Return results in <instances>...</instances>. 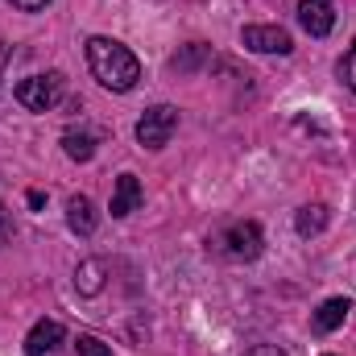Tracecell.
Segmentation results:
<instances>
[{"label":"cell","instance_id":"6da1fadb","mask_svg":"<svg viewBox=\"0 0 356 356\" xmlns=\"http://www.w3.org/2000/svg\"><path fill=\"white\" fill-rule=\"evenodd\" d=\"M88 67L91 75L108 91H133L141 79V63L129 46L112 42V38H91L88 42Z\"/></svg>","mask_w":356,"mask_h":356},{"label":"cell","instance_id":"7a4b0ae2","mask_svg":"<svg viewBox=\"0 0 356 356\" xmlns=\"http://www.w3.org/2000/svg\"><path fill=\"white\" fill-rule=\"evenodd\" d=\"M261 228L253 224V220H232V224H224L216 236H211V249L216 253H224V257H236V261H253V257H261Z\"/></svg>","mask_w":356,"mask_h":356},{"label":"cell","instance_id":"3957f363","mask_svg":"<svg viewBox=\"0 0 356 356\" xmlns=\"http://www.w3.org/2000/svg\"><path fill=\"white\" fill-rule=\"evenodd\" d=\"M17 104L21 108H29V112H50L63 95H67V79H63V71H46V75H29V79H21L17 88Z\"/></svg>","mask_w":356,"mask_h":356},{"label":"cell","instance_id":"277c9868","mask_svg":"<svg viewBox=\"0 0 356 356\" xmlns=\"http://www.w3.org/2000/svg\"><path fill=\"white\" fill-rule=\"evenodd\" d=\"M175 129H178V108L158 104V108H149V112L137 120V141H141L145 149H162V145L175 137Z\"/></svg>","mask_w":356,"mask_h":356},{"label":"cell","instance_id":"5b68a950","mask_svg":"<svg viewBox=\"0 0 356 356\" xmlns=\"http://www.w3.org/2000/svg\"><path fill=\"white\" fill-rule=\"evenodd\" d=\"M241 42H245L249 50H257V54H290V50H294L290 33H286L282 25H245V29H241Z\"/></svg>","mask_w":356,"mask_h":356},{"label":"cell","instance_id":"8992f818","mask_svg":"<svg viewBox=\"0 0 356 356\" xmlns=\"http://www.w3.org/2000/svg\"><path fill=\"white\" fill-rule=\"evenodd\" d=\"M298 25H302L311 38H327L332 25H336L332 0H302V4H298Z\"/></svg>","mask_w":356,"mask_h":356},{"label":"cell","instance_id":"52a82bcc","mask_svg":"<svg viewBox=\"0 0 356 356\" xmlns=\"http://www.w3.org/2000/svg\"><path fill=\"white\" fill-rule=\"evenodd\" d=\"M137 207H141V182H137V175H120L116 178V191H112V216L124 220Z\"/></svg>","mask_w":356,"mask_h":356},{"label":"cell","instance_id":"ba28073f","mask_svg":"<svg viewBox=\"0 0 356 356\" xmlns=\"http://www.w3.org/2000/svg\"><path fill=\"white\" fill-rule=\"evenodd\" d=\"M67 224H71V232H79V236H91V232H95L99 216H95V203H91L88 195H71V203H67Z\"/></svg>","mask_w":356,"mask_h":356},{"label":"cell","instance_id":"9c48e42d","mask_svg":"<svg viewBox=\"0 0 356 356\" xmlns=\"http://www.w3.org/2000/svg\"><path fill=\"white\" fill-rule=\"evenodd\" d=\"M58 340H63V323H54V319H42L29 336H25V353L29 356H46L58 348Z\"/></svg>","mask_w":356,"mask_h":356},{"label":"cell","instance_id":"30bf717a","mask_svg":"<svg viewBox=\"0 0 356 356\" xmlns=\"http://www.w3.org/2000/svg\"><path fill=\"white\" fill-rule=\"evenodd\" d=\"M63 149H67L71 162H91L95 158V133H88V129H67L63 133Z\"/></svg>","mask_w":356,"mask_h":356},{"label":"cell","instance_id":"8fae6325","mask_svg":"<svg viewBox=\"0 0 356 356\" xmlns=\"http://www.w3.org/2000/svg\"><path fill=\"white\" fill-rule=\"evenodd\" d=\"M327 220H332V211H327L323 203H307V207L294 216V228H298V236H319V232L327 228Z\"/></svg>","mask_w":356,"mask_h":356},{"label":"cell","instance_id":"7c38bea8","mask_svg":"<svg viewBox=\"0 0 356 356\" xmlns=\"http://www.w3.org/2000/svg\"><path fill=\"white\" fill-rule=\"evenodd\" d=\"M348 311H353L348 298H327V302L315 311V332H336V327L348 319Z\"/></svg>","mask_w":356,"mask_h":356},{"label":"cell","instance_id":"4fadbf2b","mask_svg":"<svg viewBox=\"0 0 356 356\" xmlns=\"http://www.w3.org/2000/svg\"><path fill=\"white\" fill-rule=\"evenodd\" d=\"M104 273H108V269H104V261H95V257H91V261H83V266L75 269V286H79V294H99V290H104Z\"/></svg>","mask_w":356,"mask_h":356},{"label":"cell","instance_id":"5bb4252c","mask_svg":"<svg viewBox=\"0 0 356 356\" xmlns=\"http://www.w3.org/2000/svg\"><path fill=\"white\" fill-rule=\"evenodd\" d=\"M203 63H207V46H203V42H191L182 54H175V63H170V67L186 75V71H195V67H203Z\"/></svg>","mask_w":356,"mask_h":356},{"label":"cell","instance_id":"9a60e30c","mask_svg":"<svg viewBox=\"0 0 356 356\" xmlns=\"http://www.w3.org/2000/svg\"><path fill=\"white\" fill-rule=\"evenodd\" d=\"M75 348H79V356H112V353H108V344H104V340H95V336H79V344H75Z\"/></svg>","mask_w":356,"mask_h":356},{"label":"cell","instance_id":"2e32d148","mask_svg":"<svg viewBox=\"0 0 356 356\" xmlns=\"http://www.w3.org/2000/svg\"><path fill=\"white\" fill-rule=\"evenodd\" d=\"M340 79L353 88V95H356V42H353V50L344 54V63H340Z\"/></svg>","mask_w":356,"mask_h":356},{"label":"cell","instance_id":"e0dca14e","mask_svg":"<svg viewBox=\"0 0 356 356\" xmlns=\"http://www.w3.org/2000/svg\"><path fill=\"white\" fill-rule=\"evenodd\" d=\"M13 8H21V13H38V8H46L50 0H8Z\"/></svg>","mask_w":356,"mask_h":356},{"label":"cell","instance_id":"ac0fdd59","mask_svg":"<svg viewBox=\"0 0 356 356\" xmlns=\"http://www.w3.org/2000/svg\"><path fill=\"white\" fill-rule=\"evenodd\" d=\"M245 356H286V353H282L277 344H257V348H249Z\"/></svg>","mask_w":356,"mask_h":356},{"label":"cell","instance_id":"d6986e66","mask_svg":"<svg viewBox=\"0 0 356 356\" xmlns=\"http://www.w3.org/2000/svg\"><path fill=\"white\" fill-rule=\"evenodd\" d=\"M8 54H13V46H8V42H0V71H4V63H8Z\"/></svg>","mask_w":356,"mask_h":356},{"label":"cell","instance_id":"ffe728a7","mask_svg":"<svg viewBox=\"0 0 356 356\" xmlns=\"http://www.w3.org/2000/svg\"><path fill=\"white\" fill-rule=\"evenodd\" d=\"M8 241V220H4V211H0V245Z\"/></svg>","mask_w":356,"mask_h":356},{"label":"cell","instance_id":"44dd1931","mask_svg":"<svg viewBox=\"0 0 356 356\" xmlns=\"http://www.w3.org/2000/svg\"><path fill=\"white\" fill-rule=\"evenodd\" d=\"M327 356H332V353H327Z\"/></svg>","mask_w":356,"mask_h":356}]
</instances>
